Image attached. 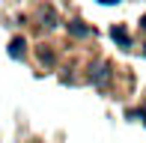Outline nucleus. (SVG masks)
I'll list each match as a JSON object with an SVG mask.
<instances>
[{"instance_id":"obj_6","label":"nucleus","mask_w":146,"mask_h":143,"mask_svg":"<svg viewBox=\"0 0 146 143\" xmlns=\"http://www.w3.org/2000/svg\"><path fill=\"white\" fill-rule=\"evenodd\" d=\"M140 27H143V30H146V15H143V18H140Z\"/></svg>"},{"instance_id":"obj_1","label":"nucleus","mask_w":146,"mask_h":143,"mask_svg":"<svg viewBox=\"0 0 146 143\" xmlns=\"http://www.w3.org/2000/svg\"><path fill=\"white\" fill-rule=\"evenodd\" d=\"M108 77H110V66H108V63H96V66L90 69V81L96 83V87H104Z\"/></svg>"},{"instance_id":"obj_7","label":"nucleus","mask_w":146,"mask_h":143,"mask_svg":"<svg viewBox=\"0 0 146 143\" xmlns=\"http://www.w3.org/2000/svg\"><path fill=\"white\" fill-rule=\"evenodd\" d=\"M143 54H146V48H143Z\"/></svg>"},{"instance_id":"obj_5","label":"nucleus","mask_w":146,"mask_h":143,"mask_svg":"<svg viewBox=\"0 0 146 143\" xmlns=\"http://www.w3.org/2000/svg\"><path fill=\"white\" fill-rule=\"evenodd\" d=\"M39 60H42L45 66H54V51H45L42 48V51H39Z\"/></svg>"},{"instance_id":"obj_3","label":"nucleus","mask_w":146,"mask_h":143,"mask_svg":"<svg viewBox=\"0 0 146 143\" xmlns=\"http://www.w3.org/2000/svg\"><path fill=\"white\" fill-rule=\"evenodd\" d=\"M24 48H27V42H24V39H12V42H9V57H12V60L24 57Z\"/></svg>"},{"instance_id":"obj_4","label":"nucleus","mask_w":146,"mask_h":143,"mask_svg":"<svg viewBox=\"0 0 146 143\" xmlns=\"http://www.w3.org/2000/svg\"><path fill=\"white\" fill-rule=\"evenodd\" d=\"M110 36H113V39H116V42H119V45H122V48H128V45H131V39H128V33H125V30H122V27H119V24H116V27H113V30H110Z\"/></svg>"},{"instance_id":"obj_2","label":"nucleus","mask_w":146,"mask_h":143,"mask_svg":"<svg viewBox=\"0 0 146 143\" xmlns=\"http://www.w3.org/2000/svg\"><path fill=\"white\" fill-rule=\"evenodd\" d=\"M69 33L84 39V36H92V27H87L84 21H69Z\"/></svg>"}]
</instances>
